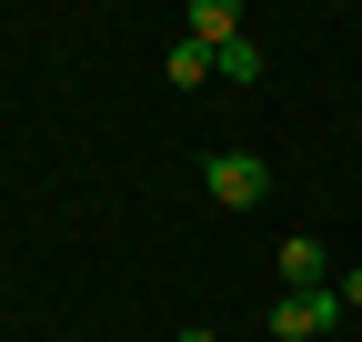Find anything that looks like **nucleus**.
<instances>
[{
    "instance_id": "nucleus-1",
    "label": "nucleus",
    "mask_w": 362,
    "mask_h": 342,
    "mask_svg": "<svg viewBox=\"0 0 362 342\" xmlns=\"http://www.w3.org/2000/svg\"><path fill=\"white\" fill-rule=\"evenodd\" d=\"M332 322H342V292H332V282H322V292H282V302H272V332H262V342H322Z\"/></svg>"
},
{
    "instance_id": "nucleus-2",
    "label": "nucleus",
    "mask_w": 362,
    "mask_h": 342,
    "mask_svg": "<svg viewBox=\"0 0 362 342\" xmlns=\"http://www.w3.org/2000/svg\"><path fill=\"white\" fill-rule=\"evenodd\" d=\"M202 182L221 191V211H252V201L272 191V161H262V151H211V161H202Z\"/></svg>"
},
{
    "instance_id": "nucleus-3",
    "label": "nucleus",
    "mask_w": 362,
    "mask_h": 342,
    "mask_svg": "<svg viewBox=\"0 0 362 342\" xmlns=\"http://www.w3.org/2000/svg\"><path fill=\"white\" fill-rule=\"evenodd\" d=\"M272 272H282L292 292H322V282H332V252L312 242V232H282V252H272Z\"/></svg>"
},
{
    "instance_id": "nucleus-4",
    "label": "nucleus",
    "mask_w": 362,
    "mask_h": 342,
    "mask_svg": "<svg viewBox=\"0 0 362 342\" xmlns=\"http://www.w3.org/2000/svg\"><path fill=\"white\" fill-rule=\"evenodd\" d=\"M181 40L221 51V40H242V11H232V0H192V11H181Z\"/></svg>"
},
{
    "instance_id": "nucleus-5",
    "label": "nucleus",
    "mask_w": 362,
    "mask_h": 342,
    "mask_svg": "<svg viewBox=\"0 0 362 342\" xmlns=\"http://www.w3.org/2000/svg\"><path fill=\"white\" fill-rule=\"evenodd\" d=\"M161 81H171V91H202V81H211V51H202V40H171V51H161Z\"/></svg>"
},
{
    "instance_id": "nucleus-6",
    "label": "nucleus",
    "mask_w": 362,
    "mask_h": 342,
    "mask_svg": "<svg viewBox=\"0 0 362 342\" xmlns=\"http://www.w3.org/2000/svg\"><path fill=\"white\" fill-rule=\"evenodd\" d=\"M211 71H221V81H262V40H252V30H242V40H221Z\"/></svg>"
},
{
    "instance_id": "nucleus-7",
    "label": "nucleus",
    "mask_w": 362,
    "mask_h": 342,
    "mask_svg": "<svg viewBox=\"0 0 362 342\" xmlns=\"http://www.w3.org/2000/svg\"><path fill=\"white\" fill-rule=\"evenodd\" d=\"M332 292H342V312H362V272H342V282H332Z\"/></svg>"
},
{
    "instance_id": "nucleus-8",
    "label": "nucleus",
    "mask_w": 362,
    "mask_h": 342,
    "mask_svg": "<svg viewBox=\"0 0 362 342\" xmlns=\"http://www.w3.org/2000/svg\"><path fill=\"white\" fill-rule=\"evenodd\" d=\"M171 342H221V332H211V322H181V332H171Z\"/></svg>"
}]
</instances>
